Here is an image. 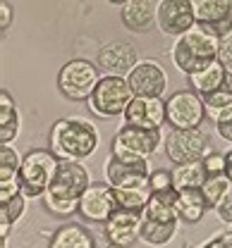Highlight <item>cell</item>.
<instances>
[{
	"label": "cell",
	"instance_id": "cell-1",
	"mask_svg": "<svg viewBox=\"0 0 232 248\" xmlns=\"http://www.w3.org/2000/svg\"><path fill=\"white\" fill-rule=\"evenodd\" d=\"M91 186L89 170L79 160H60L53 182L43 193V205L60 217H69L79 213V201Z\"/></svg>",
	"mask_w": 232,
	"mask_h": 248
},
{
	"label": "cell",
	"instance_id": "cell-2",
	"mask_svg": "<svg viewBox=\"0 0 232 248\" xmlns=\"http://www.w3.org/2000/svg\"><path fill=\"white\" fill-rule=\"evenodd\" d=\"M99 148V131L89 120L82 117H65L58 120L50 129V151L60 160H79L96 153Z\"/></svg>",
	"mask_w": 232,
	"mask_h": 248
},
{
	"label": "cell",
	"instance_id": "cell-3",
	"mask_svg": "<svg viewBox=\"0 0 232 248\" xmlns=\"http://www.w3.org/2000/svg\"><path fill=\"white\" fill-rule=\"evenodd\" d=\"M134 91L127 81V77H115V74H103L96 84L94 93L89 95V110L100 120H113L125 115L127 105L132 103Z\"/></svg>",
	"mask_w": 232,
	"mask_h": 248
},
{
	"label": "cell",
	"instance_id": "cell-4",
	"mask_svg": "<svg viewBox=\"0 0 232 248\" xmlns=\"http://www.w3.org/2000/svg\"><path fill=\"white\" fill-rule=\"evenodd\" d=\"M60 165V157L53 151L46 148H33L24 155L22 160V170H19V184L22 193L27 198H38L46 193L48 184L53 182V174Z\"/></svg>",
	"mask_w": 232,
	"mask_h": 248
},
{
	"label": "cell",
	"instance_id": "cell-5",
	"mask_svg": "<svg viewBox=\"0 0 232 248\" xmlns=\"http://www.w3.org/2000/svg\"><path fill=\"white\" fill-rule=\"evenodd\" d=\"M100 81V67L89 60H69L58 74V89L69 100H89Z\"/></svg>",
	"mask_w": 232,
	"mask_h": 248
},
{
	"label": "cell",
	"instance_id": "cell-6",
	"mask_svg": "<svg viewBox=\"0 0 232 248\" xmlns=\"http://www.w3.org/2000/svg\"><path fill=\"white\" fill-rule=\"evenodd\" d=\"M166 115L172 129H201L206 108L197 91H177L166 100Z\"/></svg>",
	"mask_w": 232,
	"mask_h": 248
},
{
	"label": "cell",
	"instance_id": "cell-7",
	"mask_svg": "<svg viewBox=\"0 0 232 248\" xmlns=\"http://www.w3.org/2000/svg\"><path fill=\"white\" fill-rule=\"evenodd\" d=\"M161 141H163L161 129H141L134 124H122L113 139V153L151 157L153 153H158Z\"/></svg>",
	"mask_w": 232,
	"mask_h": 248
},
{
	"label": "cell",
	"instance_id": "cell-8",
	"mask_svg": "<svg viewBox=\"0 0 232 248\" xmlns=\"http://www.w3.org/2000/svg\"><path fill=\"white\" fill-rule=\"evenodd\" d=\"M167 157L175 165L201 160L208 151V139L201 129H170L163 139Z\"/></svg>",
	"mask_w": 232,
	"mask_h": 248
},
{
	"label": "cell",
	"instance_id": "cell-9",
	"mask_svg": "<svg viewBox=\"0 0 232 248\" xmlns=\"http://www.w3.org/2000/svg\"><path fill=\"white\" fill-rule=\"evenodd\" d=\"M149 157L141 155H117L113 153L105 165V184L113 188L134 186L149 182Z\"/></svg>",
	"mask_w": 232,
	"mask_h": 248
},
{
	"label": "cell",
	"instance_id": "cell-10",
	"mask_svg": "<svg viewBox=\"0 0 232 248\" xmlns=\"http://www.w3.org/2000/svg\"><path fill=\"white\" fill-rule=\"evenodd\" d=\"M197 24L192 0H158L156 5V27L166 36H182Z\"/></svg>",
	"mask_w": 232,
	"mask_h": 248
},
{
	"label": "cell",
	"instance_id": "cell-11",
	"mask_svg": "<svg viewBox=\"0 0 232 248\" xmlns=\"http://www.w3.org/2000/svg\"><path fill=\"white\" fill-rule=\"evenodd\" d=\"M127 81L132 86L134 95H153L163 98L167 89V72L156 60H139L134 69L127 74Z\"/></svg>",
	"mask_w": 232,
	"mask_h": 248
},
{
	"label": "cell",
	"instance_id": "cell-12",
	"mask_svg": "<svg viewBox=\"0 0 232 248\" xmlns=\"http://www.w3.org/2000/svg\"><path fill=\"white\" fill-rule=\"evenodd\" d=\"M122 120L125 124H134L141 129H161L163 124H167L166 100L153 95H134Z\"/></svg>",
	"mask_w": 232,
	"mask_h": 248
},
{
	"label": "cell",
	"instance_id": "cell-13",
	"mask_svg": "<svg viewBox=\"0 0 232 248\" xmlns=\"http://www.w3.org/2000/svg\"><path fill=\"white\" fill-rule=\"evenodd\" d=\"M117 210L115 191L110 184H91L79 201V215L89 222H108V217Z\"/></svg>",
	"mask_w": 232,
	"mask_h": 248
},
{
	"label": "cell",
	"instance_id": "cell-14",
	"mask_svg": "<svg viewBox=\"0 0 232 248\" xmlns=\"http://www.w3.org/2000/svg\"><path fill=\"white\" fill-rule=\"evenodd\" d=\"M105 236L113 246H132L136 239H141V213L117 208L105 222Z\"/></svg>",
	"mask_w": 232,
	"mask_h": 248
},
{
	"label": "cell",
	"instance_id": "cell-15",
	"mask_svg": "<svg viewBox=\"0 0 232 248\" xmlns=\"http://www.w3.org/2000/svg\"><path fill=\"white\" fill-rule=\"evenodd\" d=\"M136 50L132 43L125 41H113L105 43L99 53V67L103 74H115V77H127L136 64Z\"/></svg>",
	"mask_w": 232,
	"mask_h": 248
},
{
	"label": "cell",
	"instance_id": "cell-16",
	"mask_svg": "<svg viewBox=\"0 0 232 248\" xmlns=\"http://www.w3.org/2000/svg\"><path fill=\"white\" fill-rule=\"evenodd\" d=\"M156 5L158 0H130L120 7L122 27L132 33H146L156 27Z\"/></svg>",
	"mask_w": 232,
	"mask_h": 248
},
{
	"label": "cell",
	"instance_id": "cell-17",
	"mask_svg": "<svg viewBox=\"0 0 232 248\" xmlns=\"http://www.w3.org/2000/svg\"><path fill=\"white\" fill-rule=\"evenodd\" d=\"M180 38L189 46V50H192L197 58H201V60L211 62V60H215V58H218L220 36H218V33H213L208 27H203V24H194L189 31H184Z\"/></svg>",
	"mask_w": 232,
	"mask_h": 248
},
{
	"label": "cell",
	"instance_id": "cell-18",
	"mask_svg": "<svg viewBox=\"0 0 232 248\" xmlns=\"http://www.w3.org/2000/svg\"><path fill=\"white\" fill-rule=\"evenodd\" d=\"M141 217L161 219V222H175L177 219V188L170 186V188L153 191L149 203L141 210Z\"/></svg>",
	"mask_w": 232,
	"mask_h": 248
},
{
	"label": "cell",
	"instance_id": "cell-19",
	"mask_svg": "<svg viewBox=\"0 0 232 248\" xmlns=\"http://www.w3.org/2000/svg\"><path fill=\"white\" fill-rule=\"evenodd\" d=\"M228 74L230 72L215 58V60H211L208 64H203L201 69H197L194 74H189V86H192V91H197L199 95H206V93L220 89L225 84Z\"/></svg>",
	"mask_w": 232,
	"mask_h": 248
},
{
	"label": "cell",
	"instance_id": "cell-20",
	"mask_svg": "<svg viewBox=\"0 0 232 248\" xmlns=\"http://www.w3.org/2000/svg\"><path fill=\"white\" fill-rule=\"evenodd\" d=\"M208 210V203L201 193V188H182L177 191V219L182 222H201Z\"/></svg>",
	"mask_w": 232,
	"mask_h": 248
},
{
	"label": "cell",
	"instance_id": "cell-21",
	"mask_svg": "<svg viewBox=\"0 0 232 248\" xmlns=\"http://www.w3.org/2000/svg\"><path fill=\"white\" fill-rule=\"evenodd\" d=\"M48 248H96V244H94V236L82 224L72 222V224H63L53 234Z\"/></svg>",
	"mask_w": 232,
	"mask_h": 248
},
{
	"label": "cell",
	"instance_id": "cell-22",
	"mask_svg": "<svg viewBox=\"0 0 232 248\" xmlns=\"http://www.w3.org/2000/svg\"><path fill=\"white\" fill-rule=\"evenodd\" d=\"M192 7H194L197 24H206V27H213L232 15L230 0H192Z\"/></svg>",
	"mask_w": 232,
	"mask_h": 248
},
{
	"label": "cell",
	"instance_id": "cell-23",
	"mask_svg": "<svg viewBox=\"0 0 232 248\" xmlns=\"http://www.w3.org/2000/svg\"><path fill=\"white\" fill-rule=\"evenodd\" d=\"M19 134V110L12 100V95L0 91V143H12Z\"/></svg>",
	"mask_w": 232,
	"mask_h": 248
},
{
	"label": "cell",
	"instance_id": "cell-24",
	"mask_svg": "<svg viewBox=\"0 0 232 248\" xmlns=\"http://www.w3.org/2000/svg\"><path fill=\"white\" fill-rule=\"evenodd\" d=\"M208 170L203 165V157L194 160V162H184V165H175L172 170V186L177 191L182 188H201V184L206 182Z\"/></svg>",
	"mask_w": 232,
	"mask_h": 248
},
{
	"label": "cell",
	"instance_id": "cell-25",
	"mask_svg": "<svg viewBox=\"0 0 232 248\" xmlns=\"http://www.w3.org/2000/svg\"><path fill=\"white\" fill-rule=\"evenodd\" d=\"M115 191V201H117V208H125V210H144V205L149 203L153 188L151 182H144V184H134V186H122V188H113Z\"/></svg>",
	"mask_w": 232,
	"mask_h": 248
},
{
	"label": "cell",
	"instance_id": "cell-26",
	"mask_svg": "<svg viewBox=\"0 0 232 248\" xmlns=\"http://www.w3.org/2000/svg\"><path fill=\"white\" fill-rule=\"evenodd\" d=\"M177 232V219L175 222H161V219H149L141 217V241L151 246H166Z\"/></svg>",
	"mask_w": 232,
	"mask_h": 248
},
{
	"label": "cell",
	"instance_id": "cell-27",
	"mask_svg": "<svg viewBox=\"0 0 232 248\" xmlns=\"http://www.w3.org/2000/svg\"><path fill=\"white\" fill-rule=\"evenodd\" d=\"M201 100H203L206 115H208L211 120H215V117L223 115L228 108H232V72L228 74V79H225V84H223L220 89L201 95Z\"/></svg>",
	"mask_w": 232,
	"mask_h": 248
},
{
	"label": "cell",
	"instance_id": "cell-28",
	"mask_svg": "<svg viewBox=\"0 0 232 248\" xmlns=\"http://www.w3.org/2000/svg\"><path fill=\"white\" fill-rule=\"evenodd\" d=\"M27 201H29V198H27L24 193H19V196H15V198L0 203V239H7L10 227L27 210Z\"/></svg>",
	"mask_w": 232,
	"mask_h": 248
},
{
	"label": "cell",
	"instance_id": "cell-29",
	"mask_svg": "<svg viewBox=\"0 0 232 248\" xmlns=\"http://www.w3.org/2000/svg\"><path fill=\"white\" fill-rule=\"evenodd\" d=\"M230 188H232L230 177H228L225 172H218V174H208V177H206V182L201 184V193H203L208 208L215 210V205L225 198V193H228Z\"/></svg>",
	"mask_w": 232,
	"mask_h": 248
},
{
	"label": "cell",
	"instance_id": "cell-30",
	"mask_svg": "<svg viewBox=\"0 0 232 248\" xmlns=\"http://www.w3.org/2000/svg\"><path fill=\"white\" fill-rule=\"evenodd\" d=\"M170 58H172V62H175V67L180 69V72H184L187 77L189 74H194L197 69H201L203 64H208L206 60H201V58H197L192 50H189V46L177 36L175 38V46H172V53H170Z\"/></svg>",
	"mask_w": 232,
	"mask_h": 248
},
{
	"label": "cell",
	"instance_id": "cell-31",
	"mask_svg": "<svg viewBox=\"0 0 232 248\" xmlns=\"http://www.w3.org/2000/svg\"><path fill=\"white\" fill-rule=\"evenodd\" d=\"M22 157L10 143H0V182H12L19 177Z\"/></svg>",
	"mask_w": 232,
	"mask_h": 248
},
{
	"label": "cell",
	"instance_id": "cell-32",
	"mask_svg": "<svg viewBox=\"0 0 232 248\" xmlns=\"http://www.w3.org/2000/svg\"><path fill=\"white\" fill-rule=\"evenodd\" d=\"M213 124H215V129H218V136L225 139L228 143H232V108H228L223 115H218V117L213 120Z\"/></svg>",
	"mask_w": 232,
	"mask_h": 248
},
{
	"label": "cell",
	"instance_id": "cell-33",
	"mask_svg": "<svg viewBox=\"0 0 232 248\" xmlns=\"http://www.w3.org/2000/svg\"><path fill=\"white\" fill-rule=\"evenodd\" d=\"M218 60H220V64H223L228 72H232V31L230 33H225V36H220Z\"/></svg>",
	"mask_w": 232,
	"mask_h": 248
},
{
	"label": "cell",
	"instance_id": "cell-34",
	"mask_svg": "<svg viewBox=\"0 0 232 248\" xmlns=\"http://www.w3.org/2000/svg\"><path fill=\"white\" fill-rule=\"evenodd\" d=\"M149 182H151V188H153V191L170 188V186H172V172H167V170L151 172V174H149Z\"/></svg>",
	"mask_w": 232,
	"mask_h": 248
},
{
	"label": "cell",
	"instance_id": "cell-35",
	"mask_svg": "<svg viewBox=\"0 0 232 248\" xmlns=\"http://www.w3.org/2000/svg\"><path fill=\"white\" fill-rule=\"evenodd\" d=\"M203 165H206L208 174L225 172V155H223V153H206V155H203Z\"/></svg>",
	"mask_w": 232,
	"mask_h": 248
},
{
	"label": "cell",
	"instance_id": "cell-36",
	"mask_svg": "<svg viewBox=\"0 0 232 248\" xmlns=\"http://www.w3.org/2000/svg\"><path fill=\"white\" fill-rule=\"evenodd\" d=\"M215 213H218V217H220L225 224H232V188L225 193V198L215 205Z\"/></svg>",
	"mask_w": 232,
	"mask_h": 248
},
{
	"label": "cell",
	"instance_id": "cell-37",
	"mask_svg": "<svg viewBox=\"0 0 232 248\" xmlns=\"http://www.w3.org/2000/svg\"><path fill=\"white\" fill-rule=\"evenodd\" d=\"M201 248H232V229L228 232H220L215 236H211Z\"/></svg>",
	"mask_w": 232,
	"mask_h": 248
},
{
	"label": "cell",
	"instance_id": "cell-38",
	"mask_svg": "<svg viewBox=\"0 0 232 248\" xmlns=\"http://www.w3.org/2000/svg\"><path fill=\"white\" fill-rule=\"evenodd\" d=\"M12 27V5L7 0L0 2V29H10Z\"/></svg>",
	"mask_w": 232,
	"mask_h": 248
},
{
	"label": "cell",
	"instance_id": "cell-39",
	"mask_svg": "<svg viewBox=\"0 0 232 248\" xmlns=\"http://www.w3.org/2000/svg\"><path fill=\"white\" fill-rule=\"evenodd\" d=\"M225 174L230 177V182H232V151L225 153Z\"/></svg>",
	"mask_w": 232,
	"mask_h": 248
},
{
	"label": "cell",
	"instance_id": "cell-40",
	"mask_svg": "<svg viewBox=\"0 0 232 248\" xmlns=\"http://www.w3.org/2000/svg\"><path fill=\"white\" fill-rule=\"evenodd\" d=\"M108 2H110V5H117V7H122V5H125V2H130V0H108Z\"/></svg>",
	"mask_w": 232,
	"mask_h": 248
},
{
	"label": "cell",
	"instance_id": "cell-41",
	"mask_svg": "<svg viewBox=\"0 0 232 248\" xmlns=\"http://www.w3.org/2000/svg\"><path fill=\"white\" fill-rule=\"evenodd\" d=\"M230 2H232V0H230Z\"/></svg>",
	"mask_w": 232,
	"mask_h": 248
}]
</instances>
